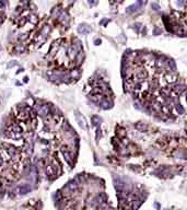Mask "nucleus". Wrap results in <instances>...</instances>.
Returning <instances> with one entry per match:
<instances>
[{"instance_id":"nucleus-1","label":"nucleus","mask_w":187,"mask_h":210,"mask_svg":"<svg viewBox=\"0 0 187 210\" xmlns=\"http://www.w3.org/2000/svg\"><path fill=\"white\" fill-rule=\"evenodd\" d=\"M76 118H77V120L79 121V125H80L82 128H84V129H87V125H86V120H84V118L83 117H81L80 115L77 113L76 114Z\"/></svg>"},{"instance_id":"nucleus-2","label":"nucleus","mask_w":187,"mask_h":210,"mask_svg":"<svg viewBox=\"0 0 187 210\" xmlns=\"http://www.w3.org/2000/svg\"><path fill=\"white\" fill-rule=\"evenodd\" d=\"M0 49H1V46H0Z\"/></svg>"}]
</instances>
